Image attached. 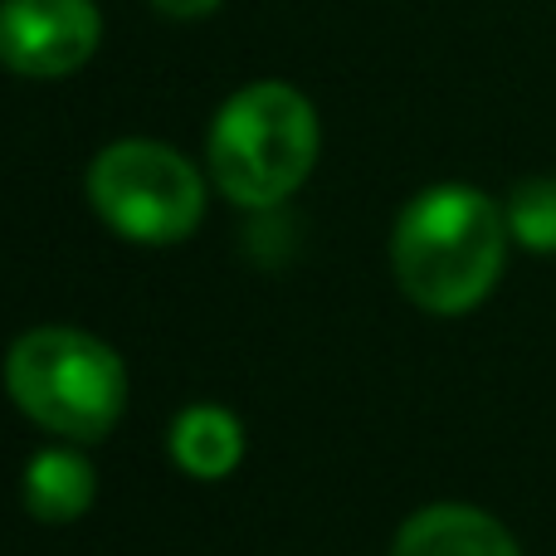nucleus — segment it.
<instances>
[{
    "mask_svg": "<svg viewBox=\"0 0 556 556\" xmlns=\"http://www.w3.org/2000/svg\"><path fill=\"white\" fill-rule=\"evenodd\" d=\"M508 260V220L473 186H430L401 211L391 269L401 293L425 313H469L493 293Z\"/></svg>",
    "mask_w": 556,
    "mask_h": 556,
    "instance_id": "1",
    "label": "nucleus"
},
{
    "mask_svg": "<svg viewBox=\"0 0 556 556\" xmlns=\"http://www.w3.org/2000/svg\"><path fill=\"white\" fill-rule=\"evenodd\" d=\"M5 391L20 415L68 444H98L127 410L123 356L84 327H35L5 352Z\"/></svg>",
    "mask_w": 556,
    "mask_h": 556,
    "instance_id": "2",
    "label": "nucleus"
},
{
    "mask_svg": "<svg viewBox=\"0 0 556 556\" xmlns=\"http://www.w3.org/2000/svg\"><path fill=\"white\" fill-rule=\"evenodd\" d=\"M317 162V113L288 84H250L215 113L211 176L235 205L269 211Z\"/></svg>",
    "mask_w": 556,
    "mask_h": 556,
    "instance_id": "3",
    "label": "nucleus"
},
{
    "mask_svg": "<svg viewBox=\"0 0 556 556\" xmlns=\"http://www.w3.org/2000/svg\"><path fill=\"white\" fill-rule=\"evenodd\" d=\"M88 201L98 220L132 244H176L205 215V181L176 147L127 137L93 156Z\"/></svg>",
    "mask_w": 556,
    "mask_h": 556,
    "instance_id": "4",
    "label": "nucleus"
},
{
    "mask_svg": "<svg viewBox=\"0 0 556 556\" xmlns=\"http://www.w3.org/2000/svg\"><path fill=\"white\" fill-rule=\"evenodd\" d=\"M103 15L93 0H0V64L25 78H68L93 59Z\"/></svg>",
    "mask_w": 556,
    "mask_h": 556,
    "instance_id": "5",
    "label": "nucleus"
},
{
    "mask_svg": "<svg viewBox=\"0 0 556 556\" xmlns=\"http://www.w3.org/2000/svg\"><path fill=\"white\" fill-rule=\"evenodd\" d=\"M391 556H522L493 513L469 503H430L395 532Z\"/></svg>",
    "mask_w": 556,
    "mask_h": 556,
    "instance_id": "6",
    "label": "nucleus"
},
{
    "mask_svg": "<svg viewBox=\"0 0 556 556\" xmlns=\"http://www.w3.org/2000/svg\"><path fill=\"white\" fill-rule=\"evenodd\" d=\"M98 493V473L93 464L78 450L59 444V450H39L35 459L25 464V479H20V498H25V513L45 528H64V522H78L88 508H93Z\"/></svg>",
    "mask_w": 556,
    "mask_h": 556,
    "instance_id": "7",
    "label": "nucleus"
},
{
    "mask_svg": "<svg viewBox=\"0 0 556 556\" xmlns=\"http://www.w3.org/2000/svg\"><path fill=\"white\" fill-rule=\"evenodd\" d=\"M172 459L201 483L225 479L244 459V425L225 405H191L172 420Z\"/></svg>",
    "mask_w": 556,
    "mask_h": 556,
    "instance_id": "8",
    "label": "nucleus"
},
{
    "mask_svg": "<svg viewBox=\"0 0 556 556\" xmlns=\"http://www.w3.org/2000/svg\"><path fill=\"white\" fill-rule=\"evenodd\" d=\"M503 220H508V235L522 250L556 254V176H532V181L513 186Z\"/></svg>",
    "mask_w": 556,
    "mask_h": 556,
    "instance_id": "9",
    "label": "nucleus"
},
{
    "mask_svg": "<svg viewBox=\"0 0 556 556\" xmlns=\"http://www.w3.org/2000/svg\"><path fill=\"white\" fill-rule=\"evenodd\" d=\"M162 15H176V20H195V15H211L220 0H152Z\"/></svg>",
    "mask_w": 556,
    "mask_h": 556,
    "instance_id": "10",
    "label": "nucleus"
}]
</instances>
